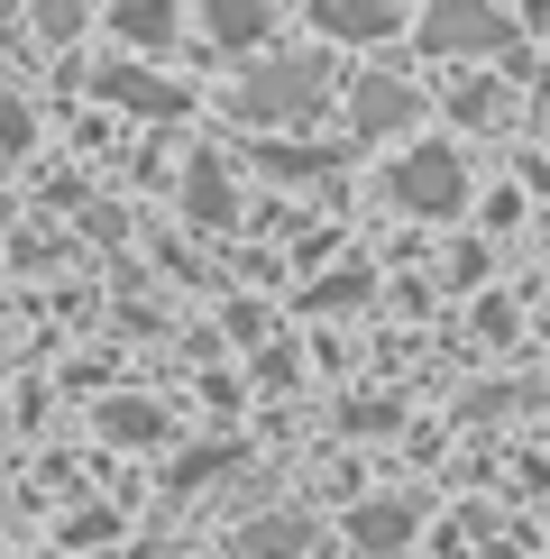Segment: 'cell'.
<instances>
[{"instance_id": "obj_14", "label": "cell", "mask_w": 550, "mask_h": 559, "mask_svg": "<svg viewBox=\"0 0 550 559\" xmlns=\"http://www.w3.org/2000/svg\"><path fill=\"white\" fill-rule=\"evenodd\" d=\"M450 102H458V120H495V102H504V92H495L487 74H468V83L450 92Z\"/></svg>"}, {"instance_id": "obj_15", "label": "cell", "mask_w": 550, "mask_h": 559, "mask_svg": "<svg viewBox=\"0 0 550 559\" xmlns=\"http://www.w3.org/2000/svg\"><path fill=\"white\" fill-rule=\"evenodd\" d=\"M220 459H229V450H202V459H183V468H175V486H202V477H220Z\"/></svg>"}, {"instance_id": "obj_1", "label": "cell", "mask_w": 550, "mask_h": 559, "mask_svg": "<svg viewBox=\"0 0 550 559\" xmlns=\"http://www.w3.org/2000/svg\"><path fill=\"white\" fill-rule=\"evenodd\" d=\"M321 110V64L312 56H275L239 83V120L248 129H275V120H312Z\"/></svg>"}, {"instance_id": "obj_5", "label": "cell", "mask_w": 550, "mask_h": 559, "mask_svg": "<svg viewBox=\"0 0 550 559\" xmlns=\"http://www.w3.org/2000/svg\"><path fill=\"white\" fill-rule=\"evenodd\" d=\"M412 83H395V74H367L358 83V102H349V120H358V138H385V129H412Z\"/></svg>"}, {"instance_id": "obj_2", "label": "cell", "mask_w": 550, "mask_h": 559, "mask_svg": "<svg viewBox=\"0 0 550 559\" xmlns=\"http://www.w3.org/2000/svg\"><path fill=\"white\" fill-rule=\"evenodd\" d=\"M385 193L404 202V212L422 221H450L458 202H468V166H458V147H412L395 175H385Z\"/></svg>"}, {"instance_id": "obj_12", "label": "cell", "mask_w": 550, "mask_h": 559, "mask_svg": "<svg viewBox=\"0 0 550 559\" xmlns=\"http://www.w3.org/2000/svg\"><path fill=\"white\" fill-rule=\"evenodd\" d=\"M101 431L147 450V440H166V413H156V404H101Z\"/></svg>"}, {"instance_id": "obj_11", "label": "cell", "mask_w": 550, "mask_h": 559, "mask_svg": "<svg viewBox=\"0 0 550 559\" xmlns=\"http://www.w3.org/2000/svg\"><path fill=\"white\" fill-rule=\"evenodd\" d=\"M110 28H120L129 46H175V0H120Z\"/></svg>"}, {"instance_id": "obj_8", "label": "cell", "mask_w": 550, "mask_h": 559, "mask_svg": "<svg viewBox=\"0 0 550 559\" xmlns=\"http://www.w3.org/2000/svg\"><path fill=\"white\" fill-rule=\"evenodd\" d=\"M92 92H101V102L147 110V120H175V110H183V83H156V74H101Z\"/></svg>"}, {"instance_id": "obj_3", "label": "cell", "mask_w": 550, "mask_h": 559, "mask_svg": "<svg viewBox=\"0 0 550 559\" xmlns=\"http://www.w3.org/2000/svg\"><path fill=\"white\" fill-rule=\"evenodd\" d=\"M422 46L431 56H495V46H514V19H495L487 0H431Z\"/></svg>"}, {"instance_id": "obj_10", "label": "cell", "mask_w": 550, "mask_h": 559, "mask_svg": "<svg viewBox=\"0 0 550 559\" xmlns=\"http://www.w3.org/2000/svg\"><path fill=\"white\" fill-rule=\"evenodd\" d=\"M183 212L212 221V229L229 221V175H220V156H212V147H202V156H193V175H183Z\"/></svg>"}, {"instance_id": "obj_9", "label": "cell", "mask_w": 550, "mask_h": 559, "mask_svg": "<svg viewBox=\"0 0 550 559\" xmlns=\"http://www.w3.org/2000/svg\"><path fill=\"white\" fill-rule=\"evenodd\" d=\"M266 19H275L266 0H202V28H212L220 46H258V37H266Z\"/></svg>"}, {"instance_id": "obj_16", "label": "cell", "mask_w": 550, "mask_h": 559, "mask_svg": "<svg viewBox=\"0 0 550 559\" xmlns=\"http://www.w3.org/2000/svg\"><path fill=\"white\" fill-rule=\"evenodd\" d=\"M37 19H46V37H64L74 28V0H37Z\"/></svg>"}, {"instance_id": "obj_4", "label": "cell", "mask_w": 550, "mask_h": 559, "mask_svg": "<svg viewBox=\"0 0 550 559\" xmlns=\"http://www.w3.org/2000/svg\"><path fill=\"white\" fill-rule=\"evenodd\" d=\"M349 542H358V559H404V550H412V504H404V496L358 504V514H349Z\"/></svg>"}, {"instance_id": "obj_6", "label": "cell", "mask_w": 550, "mask_h": 559, "mask_svg": "<svg viewBox=\"0 0 550 559\" xmlns=\"http://www.w3.org/2000/svg\"><path fill=\"white\" fill-rule=\"evenodd\" d=\"M312 28H331V37H395V0H312Z\"/></svg>"}, {"instance_id": "obj_7", "label": "cell", "mask_w": 550, "mask_h": 559, "mask_svg": "<svg viewBox=\"0 0 550 559\" xmlns=\"http://www.w3.org/2000/svg\"><path fill=\"white\" fill-rule=\"evenodd\" d=\"M312 550V514H266L239 523V559H303Z\"/></svg>"}, {"instance_id": "obj_17", "label": "cell", "mask_w": 550, "mask_h": 559, "mask_svg": "<svg viewBox=\"0 0 550 559\" xmlns=\"http://www.w3.org/2000/svg\"><path fill=\"white\" fill-rule=\"evenodd\" d=\"M138 559H175V550H138Z\"/></svg>"}, {"instance_id": "obj_13", "label": "cell", "mask_w": 550, "mask_h": 559, "mask_svg": "<svg viewBox=\"0 0 550 559\" xmlns=\"http://www.w3.org/2000/svg\"><path fill=\"white\" fill-rule=\"evenodd\" d=\"M358 294H367V275H358V266H339V275H321V285H312V302H321V312H349Z\"/></svg>"}]
</instances>
